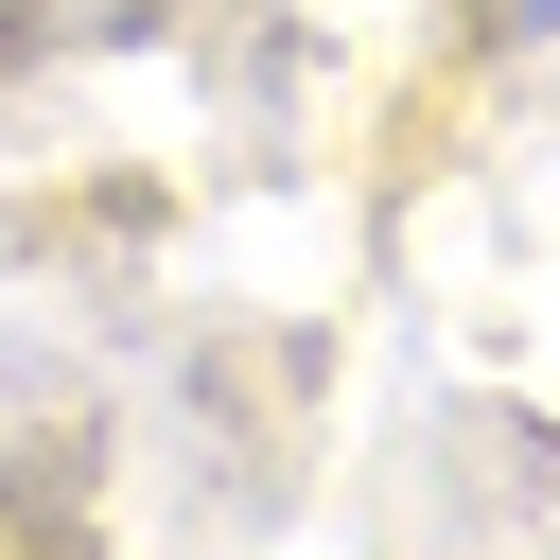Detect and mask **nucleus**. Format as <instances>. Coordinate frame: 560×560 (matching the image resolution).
Segmentation results:
<instances>
[{
	"label": "nucleus",
	"instance_id": "obj_1",
	"mask_svg": "<svg viewBox=\"0 0 560 560\" xmlns=\"http://www.w3.org/2000/svg\"><path fill=\"white\" fill-rule=\"evenodd\" d=\"M490 18H508V35H525V18H560V0H490Z\"/></svg>",
	"mask_w": 560,
	"mask_h": 560
}]
</instances>
